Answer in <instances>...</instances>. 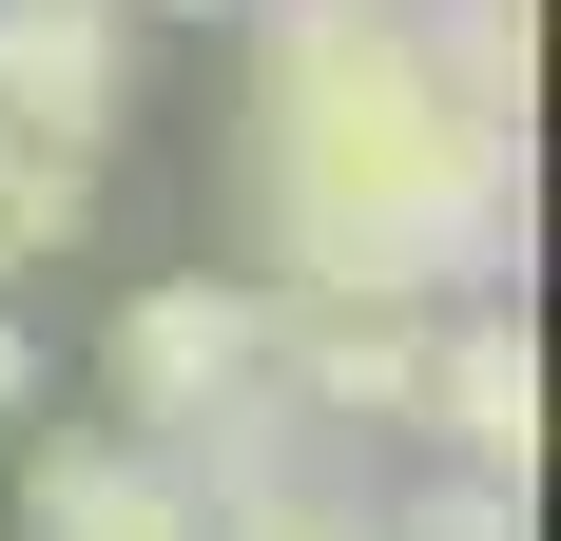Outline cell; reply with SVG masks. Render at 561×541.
<instances>
[{"instance_id": "obj_1", "label": "cell", "mask_w": 561, "mask_h": 541, "mask_svg": "<svg viewBox=\"0 0 561 541\" xmlns=\"http://www.w3.org/2000/svg\"><path fill=\"white\" fill-rule=\"evenodd\" d=\"M252 232L290 290H407L465 310L523 252V136L446 116V78L407 58V0H252Z\"/></svg>"}, {"instance_id": "obj_2", "label": "cell", "mask_w": 561, "mask_h": 541, "mask_svg": "<svg viewBox=\"0 0 561 541\" xmlns=\"http://www.w3.org/2000/svg\"><path fill=\"white\" fill-rule=\"evenodd\" d=\"M98 387H116V426L156 445H194L214 406H252V270H156V290H116V329H98Z\"/></svg>"}, {"instance_id": "obj_3", "label": "cell", "mask_w": 561, "mask_h": 541, "mask_svg": "<svg viewBox=\"0 0 561 541\" xmlns=\"http://www.w3.org/2000/svg\"><path fill=\"white\" fill-rule=\"evenodd\" d=\"M174 484H194V541H368V522H388V503H368V445L290 426L272 387L174 445Z\"/></svg>"}, {"instance_id": "obj_4", "label": "cell", "mask_w": 561, "mask_h": 541, "mask_svg": "<svg viewBox=\"0 0 561 541\" xmlns=\"http://www.w3.org/2000/svg\"><path fill=\"white\" fill-rule=\"evenodd\" d=\"M407 426L446 445V484H542V329L504 310V290H465V310H426V368H407Z\"/></svg>"}, {"instance_id": "obj_5", "label": "cell", "mask_w": 561, "mask_h": 541, "mask_svg": "<svg viewBox=\"0 0 561 541\" xmlns=\"http://www.w3.org/2000/svg\"><path fill=\"white\" fill-rule=\"evenodd\" d=\"M136 116V0H0V136L98 156Z\"/></svg>"}, {"instance_id": "obj_6", "label": "cell", "mask_w": 561, "mask_h": 541, "mask_svg": "<svg viewBox=\"0 0 561 541\" xmlns=\"http://www.w3.org/2000/svg\"><path fill=\"white\" fill-rule=\"evenodd\" d=\"M20 541H194V484H174L136 426H58L20 464Z\"/></svg>"}, {"instance_id": "obj_7", "label": "cell", "mask_w": 561, "mask_h": 541, "mask_svg": "<svg viewBox=\"0 0 561 541\" xmlns=\"http://www.w3.org/2000/svg\"><path fill=\"white\" fill-rule=\"evenodd\" d=\"M407 58L446 78V116L523 136V97H542V0H407Z\"/></svg>"}, {"instance_id": "obj_8", "label": "cell", "mask_w": 561, "mask_h": 541, "mask_svg": "<svg viewBox=\"0 0 561 541\" xmlns=\"http://www.w3.org/2000/svg\"><path fill=\"white\" fill-rule=\"evenodd\" d=\"M98 232V156H58V136H0V290L20 270H58Z\"/></svg>"}, {"instance_id": "obj_9", "label": "cell", "mask_w": 561, "mask_h": 541, "mask_svg": "<svg viewBox=\"0 0 561 541\" xmlns=\"http://www.w3.org/2000/svg\"><path fill=\"white\" fill-rule=\"evenodd\" d=\"M368 541H523V503H504V484H407Z\"/></svg>"}, {"instance_id": "obj_10", "label": "cell", "mask_w": 561, "mask_h": 541, "mask_svg": "<svg viewBox=\"0 0 561 541\" xmlns=\"http://www.w3.org/2000/svg\"><path fill=\"white\" fill-rule=\"evenodd\" d=\"M20 406H39V329L0 310V426H20Z\"/></svg>"}, {"instance_id": "obj_11", "label": "cell", "mask_w": 561, "mask_h": 541, "mask_svg": "<svg viewBox=\"0 0 561 541\" xmlns=\"http://www.w3.org/2000/svg\"><path fill=\"white\" fill-rule=\"evenodd\" d=\"M174 20H232V0H174Z\"/></svg>"}]
</instances>
